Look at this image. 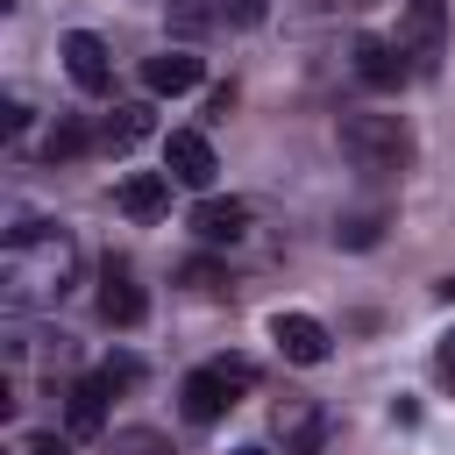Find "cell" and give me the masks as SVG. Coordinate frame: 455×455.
Segmentation results:
<instances>
[{"label": "cell", "instance_id": "obj_26", "mask_svg": "<svg viewBox=\"0 0 455 455\" xmlns=\"http://www.w3.org/2000/svg\"><path fill=\"white\" fill-rule=\"evenodd\" d=\"M235 455H270V448H235Z\"/></svg>", "mask_w": 455, "mask_h": 455}, {"label": "cell", "instance_id": "obj_22", "mask_svg": "<svg viewBox=\"0 0 455 455\" xmlns=\"http://www.w3.org/2000/svg\"><path fill=\"white\" fill-rule=\"evenodd\" d=\"M434 377H441V384L455 391V327H448V334L434 341Z\"/></svg>", "mask_w": 455, "mask_h": 455}, {"label": "cell", "instance_id": "obj_21", "mask_svg": "<svg viewBox=\"0 0 455 455\" xmlns=\"http://www.w3.org/2000/svg\"><path fill=\"white\" fill-rule=\"evenodd\" d=\"M185 284H192V291H206V299H213V291H220V284H228V270H220V263H185Z\"/></svg>", "mask_w": 455, "mask_h": 455}, {"label": "cell", "instance_id": "obj_6", "mask_svg": "<svg viewBox=\"0 0 455 455\" xmlns=\"http://www.w3.org/2000/svg\"><path fill=\"white\" fill-rule=\"evenodd\" d=\"M270 341H277V355L299 363V370H320V363L334 355V334H327V320H313V313H270Z\"/></svg>", "mask_w": 455, "mask_h": 455}, {"label": "cell", "instance_id": "obj_17", "mask_svg": "<svg viewBox=\"0 0 455 455\" xmlns=\"http://www.w3.org/2000/svg\"><path fill=\"white\" fill-rule=\"evenodd\" d=\"M171 28L185 43H199L206 28H220V0H171Z\"/></svg>", "mask_w": 455, "mask_h": 455}, {"label": "cell", "instance_id": "obj_10", "mask_svg": "<svg viewBox=\"0 0 455 455\" xmlns=\"http://www.w3.org/2000/svg\"><path fill=\"white\" fill-rule=\"evenodd\" d=\"M142 313H149V299H142L135 270L128 263H107L100 270V320L107 327H142Z\"/></svg>", "mask_w": 455, "mask_h": 455}, {"label": "cell", "instance_id": "obj_18", "mask_svg": "<svg viewBox=\"0 0 455 455\" xmlns=\"http://www.w3.org/2000/svg\"><path fill=\"white\" fill-rule=\"evenodd\" d=\"M114 455H178V448H171L156 427H121V434H114Z\"/></svg>", "mask_w": 455, "mask_h": 455}, {"label": "cell", "instance_id": "obj_5", "mask_svg": "<svg viewBox=\"0 0 455 455\" xmlns=\"http://www.w3.org/2000/svg\"><path fill=\"white\" fill-rule=\"evenodd\" d=\"M164 171H171V185L213 192V178H220V156H213V142H206L199 128H171V135H164Z\"/></svg>", "mask_w": 455, "mask_h": 455}, {"label": "cell", "instance_id": "obj_11", "mask_svg": "<svg viewBox=\"0 0 455 455\" xmlns=\"http://www.w3.org/2000/svg\"><path fill=\"white\" fill-rule=\"evenodd\" d=\"M206 78V64L192 57V50H156V57H142V92H156V100H178V92H192Z\"/></svg>", "mask_w": 455, "mask_h": 455}, {"label": "cell", "instance_id": "obj_15", "mask_svg": "<svg viewBox=\"0 0 455 455\" xmlns=\"http://www.w3.org/2000/svg\"><path fill=\"white\" fill-rule=\"evenodd\" d=\"M64 419H71V434H100V427H107V384H100V377L71 384V405H64Z\"/></svg>", "mask_w": 455, "mask_h": 455}, {"label": "cell", "instance_id": "obj_4", "mask_svg": "<svg viewBox=\"0 0 455 455\" xmlns=\"http://www.w3.org/2000/svg\"><path fill=\"white\" fill-rule=\"evenodd\" d=\"M398 57L412 64V78H434L448 57V0H405L398 7Z\"/></svg>", "mask_w": 455, "mask_h": 455}, {"label": "cell", "instance_id": "obj_13", "mask_svg": "<svg viewBox=\"0 0 455 455\" xmlns=\"http://www.w3.org/2000/svg\"><path fill=\"white\" fill-rule=\"evenodd\" d=\"M192 235L199 242H242L249 235V199H199L192 206Z\"/></svg>", "mask_w": 455, "mask_h": 455}, {"label": "cell", "instance_id": "obj_14", "mask_svg": "<svg viewBox=\"0 0 455 455\" xmlns=\"http://www.w3.org/2000/svg\"><path fill=\"white\" fill-rule=\"evenodd\" d=\"M384 220H391L384 199H377V206H348V213H334V242H341V249H377V242H384Z\"/></svg>", "mask_w": 455, "mask_h": 455}, {"label": "cell", "instance_id": "obj_2", "mask_svg": "<svg viewBox=\"0 0 455 455\" xmlns=\"http://www.w3.org/2000/svg\"><path fill=\"white\" fill-rule=\"evenodd\" d=\"M334 142H341V156H348L363 178H391V171H405V164H412V128H405L398 114L348 107V114L334 121Z\"/></svg>", "mask_w": 455, "mask_h": 455}, {"label": "cell", "instance_id": "obj_3", "mask_svg": "<svg viewBox=\"0 0 455 455\" xmlns=\"http://www.w3.org/2000/svg\"><path fill=\"white\" fill-rule=\"evenodd\" d=\"M249 391H256V363H249V355H220V363H199V370L178 384V412H185L192 427H220Z\"/></svg>", "mask_w": 455, "mask_h": 455}, {"label": "cell", "instance_id": "obj_16", "mask_svg": "<svg viewBox=\"0 0 455 455\" xmlns=\"http://www.w3.org/2000/svg\"><path fill=\"white\" fill-rule=\"evenodd\" d=\"M142 135H149V107H114V114H107V128H100V142H107V149H135Z\"/></svg>", "mask_w": 455, "mask_h": 455}, {"label": "cell", "instance_id": "obj_20", "mask_svg": "<svg viewBox=\"0 0 455 455\" xmlns=\"http://www.w3.org/2000/svg\"><path fill=\"white\" fill-rule=\"evenodd\" d=\"M92 377H100V384H107V391H128V384H135V377H142V363H135V355H107V363H100V370H92Z\"/></svg>", "mask_w": 455, "mask_h": 455}, {"label": "cell", "instance_id": "obj_25", "mask_svg": "<svg viewBox=\"0 0 455 455\" xmlns=\"http://www.w3.org/2000/svg\"><path fill=\"white\" fill-rule=\"evenodd\" d=\"M434 291H441V299H448V306H455V277H441V284H434Z\"/></svg>", "mask_w": 455, "mask_h": 455}, {"label": "cell", "instance_id": "obj_1", "mask_svg": "<svg viewBox=\"0 0 455 455\" xmlns=\"http://www.w3.org/2000/svg\"><path fill=\"white\" fill-rule=\"evenodd\" d=\"M71 270H78V249H71L64 228H50V220H21V228H7L0 284H7V306H14V313H28V306H57L64 284H71Z\"/></svg>", "mask_w": 455, "mask_h": 455}, {"label": "cell", "instance_id": "obj_12", "mask_svg": "<svg viewBox=\"0 0 455 455\" xmlns=\"http://www.w3.org/2000/svg\"><path fill=\"white\" fill-rule=\"evenodd\" d=\"M114 206H121L128 220H164V213H171V171H128V178L114 185Z\"/></svg>", "mask_w": 455, "mask_h": 455}, {"label": "cell", "instance_id": "obj_27", "mask_svg": "<svg viewBox=\"0 0 455 455\" xmlns=\"http://www.w3.org/2000/svg\"><path fill=\"white\" fill-rule=\"evenodd\" d=\"M355 7H384V0H355Z\"/></svg>", "mask_w": 455, "mask_h": 455}, {"label": "cell", "instance_id": "obj_19", "mask_svg": "<svg viewBox=\"0 0 455 455\" xmlns=\"http://www.w3.org/2000/svg\"><path fill=\"white\" fill-rule=\"evenodd\" d=\"M78 149H85V121H71V114H64V121L43 135V156L57 164V156H78Z\"/></svg>", "mask_w": 455, "mask_h": 455}, {"label": "cell", "instance_id": "obj_8", "mask_svg": "<svg viewBox=\"0 0 455 455\" xmlns=\"http://www.w3.org/2000/svg\"><path fill=\"white\" fill-rule=\"evenodd\" d=\"M57 57H64V71H71L78 92H107V85H114V57H107V43H100L92 28H71V36L57 43Z\"/></svg>", "mask_w": 455, "mask_h": 455}, {"label": "cell", "instance_id": "obj_9", "mask_svg": "<svg viewBox=\"0 0 455 455\" xmlns=\"http://www.w3.org/2000/svg\"><path fill=\"white\" fill-rule=\"evenodd\" d=\"M270 434L284 441V455H320V448H327V412H320L313 398H284V405L270 412Z\"/></svg>", "mask_w": 455, "mask_h": 455}, {"label": "cell", "instance_id": "obj_23", "mask_svg": "<svg viewBox=\"0 0 455 455\" xmlns=\"http://www.w3.org/2000/svg\"><path fill=\"white\" fill-rule=\"evenodd\" d=\"M21 121H28V107H21V100H0V128H7V135H21Z\"/></svg>", "mask_w": 455, "mask_h": 455}, {"label": "cell", "instance_id": "obj_24", "mask_svg": "<svg viewBox=\"0 0 455 455\" xmlns=\"http://www.w3.org/2000/svg\"><path fill=\"white\" fill-rule=\"evenodd\" d=\"M28 455H71V441H57V434H28Z\"/></svg>", "mask_w": 455, "mask_h": 455}, {"label": "cell", "instance_id": "obj_7", "mask_svg": "<svg viewBox=\"0 0 455 455\" xmlns=\"http://www.w3.org/2000/svg\"><path fill=\"white\" fill-rule=\"evenodd\" d=\"M348 64H355V78H363L370 92H398V85L412 78V64L398 57L391 36H355V43H348Z\"/></svg>", "mask_w": 455, "mask_h": 455}]
</instances>
